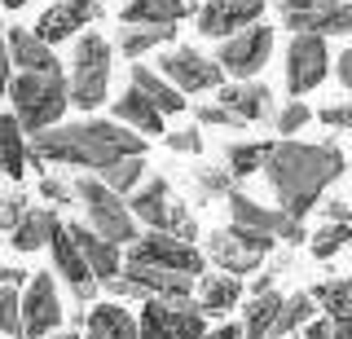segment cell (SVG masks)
<instances>
[{
    "label": "cell",
    "instance_id": "1",
    "mask_svg": "<svg viewBox=\"0 0 352 339\" xmlns=\"http://www.w3.org/2000/svg\"><path fill=\"white\" fill-rule=\"evenodd\" d=\"M264 172H269V185L278 194V207L304 221L322 203L326 185L344 177V155L335 146H313V141L282 137V141H273Z\"/></svg>",
    "mask_w": 352,
    "mask_h": 339
},
{
    "label": "cell",
    "instance_id": "2",
    "mask_svg": "<svg viewBox=\"0 0 352 339\" xmlns=\"http://www.w3.org/2000/svg\"><path fill=\"white\" fill-rule=\"evenodd\" d=\"M124 155H146V137L119 119H84V124H53L31 133V159L66 163V168H106Z\"/></svg>",
    "mask_w": 352,
    "mask_h": 339
},
{
    "label": "cell",
    "instance_id": "3",
    "mask_svg": "<svg viewBox=\"0 0 352 339\" xmlns=\"http://www.w3.org/2000/svg\"><path fill=\"white\" fill-rule=\"evenodd\" d=\"M9 102H14L18 124L27 133H40L62 119V111L71 106V93H66L62 71H18L9 80Z\"/></svg>",
    "mask_w": 352,
    "mask_h": 339
},
{
    "label": "cell",
    "instance_id": "4",
    "mask_svg": "<svg viewBox=\"0 0 352 339\" xmlns=\"http://www.w3.org/2000/svg\"><path fill=\"white\" fill-rule=\"evenodd\" d=\"M106 89H110V45L97 31H88V36H80V45H75L66 93H71V102L80 111H97L106 102Z\"/></svg>",
    "mask_w": 352,
    "mask_h": 339
},
{
    "label": "cell",
    "instance_id": "5",
    "mask_svg": "<svg viewBox=\"0 0 352 339\" xmlns=\"http://www.w3.org/2000/svg\"><path fill=\"white\" fill-rule=\"evenodd\" d=\"M75 199L84 203L88 225L102 238H110V243H119V247L137 238V216H132V207L124 203V194H115L102 177H84L75 185Z\"/></svg>",
    "mask_w": 352,
    "mask_h": 339
},
{
    "label": "cell",
    "instance_id": "6",
    "mask_svg": "<svg viewBox=\"0 0 352 339\" xmlns=\"http://www.w3.org/2000/svg\"><path fill=\"white\" fill-rule=\"evenodd\" d=\"M203 309L190 295H150L141 309V339H203Z\"/></svg>",
    "mask_w": 352,
    "mask_h": 339
},
{
    "label": "cell",
    "instance_id": "7",
    "mask_svg": "<svg viewBox=\"0 0 352 339\" xmlns=\"http://www.w3.org/2000/svg\"><path fill=\"white\" fill-rule=\"evenodd\" d=\"M128 207H132V216L146 221L150 229H168V234L185 238V243H194V238H198L194 216L172 199V190H168V181H163V177H150V185H137L132 199H128Z\"/></svg>",
    "mask_w": 352,
    "mask_h": 339
},
{
    "label": "cell",
    "instance_id": "8",
    "mask_svg": "<svg viewBox=\"0 0 352 339\" xmlns=\"http://www.w3.org/2000/svg\"><path fill=\"white\" fill-rule=\"evenodd\" d=\"M128 260L132 265H150V269H168V273H190L198 278L203 273V251L194 243H185V238L168 234V229H150V234H137L128 247Z\"/></svg>",
    "mask_w": 352,
    "mask_h": 339
},
{
    "label": "cell",
    "instance_id": "9",
    "mask_svg": "<svg viewBox=\"0 0 352 339\" xmlns=\"http://www.w3.org/2000/svg\"><path fill=\"white\" fill-rule=\"evenodd\" d=\"M273 243H278L273 234H260V229H251V225L229 221V229H216V234L207 238V256L225 273H251V269H260V260L273 251Z\"/></svg>",
    "mask_w": 352,
    "mask_h": 339
},
{
    "label": "cell",
    "instance_id": "10",
    "mask_svg": "<svg viewBox=\"0 0 352 339\" xmlns=\"http://www.w3.org/2000/svg\"><path fill=\"white\" fill-rule=\"evenodd\" d=\"M282 27L317 31V36H344L352 31V0H273Z\"/></svg>",
    "mask_w": 352,
    "mask_h": 339
},
{
    "label": "cell",
    "instance_id": "11",
    "mask_svg": "<svg viewBox=\"0 0 352 339\" xmlns=\"http://www.w3.org/2000/svg\"><path fill=\"white\" fill-rule=\"evenodd\" d=\"M330 71V49H326V36L317 31H295L291 45H286V89L291 97H304L308 89L326 80Z\"/></svg>",
    "mask_w": 352,
    "mask_h": 339
},
{
    "label": "cell",
    "instance_id": "12",
    "mask_svg": "<svg viewBox=\"0 0 352 339\" xmlns=\"http://www.w3.org/2000/svg\"><path fill=\"white\" fill-rule=\"evenodd\" d=\"M190 273H168V269H150V265H132L124 260V269L106 282V291L115 300H150V295H190Z\"/></svg>",
    "mask_w": 352,
    "mask_h": 339
},
{
    "label": "cell",
    "instance_id": "13",
    "mask_svg": "<svg viewBox=\"0 0 352 339\" xmlns=\"http://www.w3.org/2000/svg\"><path fill=\"white\" fill-rule=\"evenodd\" d=\"M269 53H273V27L251 23V27L234 31L229 40H220L216 62L225 67V75H238V80H256V71L264 67V62H269Z\"/></svg>",
    "mask_w": 352,
    "mask_h": 339
},
{
    "label": "cell",
    "instance_id": "14",
    "mask_svg": "<svg viewBox=\"0 0 352 339\" xmlns=\"http://www.w3.org/2000/svg\"><path fill=\"white\" fill-rule=\"evenodd\" d=\"M229 221H238V225H251V229H260V234H273L278 243H304V221L300 216H291V212H282V207H264L256 199H247L242 190H229Z\"/></svg>",
    "mask_w": 352,
    "mask_h": 339
},
{
    "label": "cell",
    "instance_id": "15",
    "mask_svg": "<svg viewBox=\"0 0 352 339\" xmlns=\"http://www.w3.org/2000/svg\"><path fill=\"white\" fill-rule=\"evenodd\" d=\"M163 75L176 84L181 93H212L225 84V67H220L216 58H203L198 49H172V53H163Z\"/></svg>",
    "mask_w": 352,
    "mask_h": 339
},
{
    "label": "cell",
    "instance_id": "16",
    "mask_svg": "<svg viewBox=\"0 0 352 339\" xmlns=\"http://www.w3.org/2000/svg\"><path fill=\"white\" fill-rule=\"evenodd\" d=\"M58 322H62V300H58L53 278L49 273H31L27 291H22V331H27V339H40L58 331Z\"/></svg>",
    "mask_w": 352,
    "mask_h": 339
},
{
    "label": "cell",
    "instance_id": "17",
    "mask_svg": "<svg viewBox=\"0 0 352 339\" xmlns=\"http://www.w3.org/2000/svg\"><path fill=\"white\" fill-rule=\"evenodd\" d=\"M53 269L66 278V287L75 291V300H93L97 295V273L88 269V260H84V251L80 243H75V234H71V225H58L53 229Z\"/></svg>",
    "mask_w": 352,
    "mask_h": 339
},
{
    "label": "cell",
    "instance_id": "18",
    "mask_svg": "<svg viewBox=\"0 0 352 339\" xmlns=\"http://www.w3.org/2000/svg\"><path fill=\"white\" fill-rule=\"evenodd\" d=\"M260 14H264V0H207L198 9V31L212 40H229L234 31L260 23Z\"/></svg>",
    "mask_w": 352,
    "mask_h": 339
},
{
    "label": "cell",
    "instance_id": "19",
    "mask_svg": "<svg viewBox=\"0 0 352 339\" xmlns=\"http://www.w3.org/2000/svg\"><path fill=\"white\" fill-rule=\"evenodd\" d=\"M97 14H102V5H97V0H58V5H49L40 14L36 36L49 40V45H58V40H71L80 27H88Z\"/></svg>",
    "mask_w": 352,
    "mask_h": 339
},
{
    "label": "cell",
    "instance_id": "20",
    "mask_svg": "<svg viewBox=\"0 0 352 339\" xmlns=\"http://www.w3.org/2000/svg\"><path fill=\"white\" fill-rule=\"evenodd\" d=\"M216 97H220V106H229L242 124H256V119H269V111H273V93L264 89V84H256V80H242V84H220L216 89Z\"/></svg>",
    "mask_w": 352,
    "mask_h": 339
},
{
    "label": "cell",
    "instance_id": "21",
    "mask_svg": "<svg viewBox=\"0 0 352 339\" xmlns=\"http://www.w3.org/2000/svg\"><path fill=\"white\" fill-rule=\"evenodd\" d=\"M71 234H75V243H80V251H84V260H88V269L97 273V282H106L115 278L119 269H124V260H119V243H110V238H102L93 225H71Z\"/></svg>",
    "mask_w": 352,
    "mask_h": 339
},
{
    "label": "cell",
    "instance_id": "22",
    "mask_svg": "<svg viewBox=\"0 0 352 339\" xmlns=\"http://www.w3.org/2000/svg\"><path fill=\"white\" fill-rule=\"evenodd\" d=\"M9 58H14L18 71H62L58 58H53V45L27 27H9Z\"/></svg>",
    "mask_w": 352,
    "mask_h": 339
},
{
    "label": "cell",
    "instance_id": "23",
    "mask_svg": "<svg viewBox=\"0 0 352 339\" xmlns=\"http://www.w3.org/2000/svg\"><path fill=\"white\" fill-rule=\"evenodd\" d=\"M115 119H119V124H128V128H137L141 137L163 133V111H159V106H154L150 97L137 89V84H128V93L115 102Z\"/></svg>",
    "mask_w": 352,
    "mask_h": 339
},
{
    "label": "cell",
    "instance_id": "24",
    "mask_svg": "<svg viewBox=\"0 0 352 339\" xmlns=\"http://www.w3.org/2000/svg\"><path fill=\"white\" fill-rule=\"evenodd\" d=\"M58 212L53 207H27L22 212V221L9 229V243L18 251H40L44 243H53V229H58Z\"/></svg>",
    "mask_w": 352,
    "mask_h": 339
},
{
    "label": "cell",
    "instance_id": "25",
    "mask_svg": "<svg viewBox=\"0 0 352 339\" xmlns=\"http://www.w3.org/2000/svg\"><path fill=\"white\" fill-rule=\"evenodd\" d=\"M88 339H141V326L137 317L128 309H119V304H97L93 313H88Z\"/></svg>",
    "mask_w": 352,
    "mask_h": 339
},
{
    "label": "cell",
    "instance_id": "26",
    "mask_svg": "<svg viewBox=\"0 0 352 339\" xmlns=\"http://www.w3.org/2000/svg\"><path fill=\"white\" fill-rule=\"evenodd\" d=\"M27 159H31V146H27V128L18 124V115H0V172L9 177H22L27 172Z\"/></svg>",
    "mask_w": 352,
    "mask_h": 339
},
{
    "label": "cell",
    "instance_id": "27",
    "mask_svg": "<svg viewBox=\"0 0 352 339\" xmlns=\"http://www.w3.org/2000/svg\"><path fill=\"white\" fill-rule=\"evenodd\" d=\"M132 84H137V89L146 93L163 115H181L185 111V93L176 89L168 75H159V71H150V67H141V62H137V67H132Z\"/></svg>",
    "mask_w": 352,
    "mask_h": 339
},
{
    "label": "cell",
    "instance_id": "28",
    "mask_svg": "<svg viewBox=\"0 0 352 339\" xmlns=\"http://www.w3.org/2000/svg\"><path fill=\"white\" fill-rule=\"evenodd\" d=\"M172 36H176L172 23H124L119 27V49H124L128 58H141V53L168 45Z\"/></svg>",
    "mask_w": 352,
    "mask_h": 339
},
{
    "label": "cell",
    "instance_id": "29",
    "mask_svg": "<svg viewBox=\"0 0 352 339\" xmlns=\"http://www.w3.org/2000/svg\"><path fill=\"white\" fill-rule=\"evenodd\" d=\"M238 300H242V282H238V273H216V278H203L198 309H203L207 317H225Z\"/></svg>",
    "mask_w": 352,
    "mask_h": 339
},
{
    "label": "cell",
    "instance_id": "30",
    "mask_svg": "<svg viewBox=\"0 0 352 339\" xmlns=\"http://www.w3.org/2000/svg\"><path fill=\"white\" fill-rule=\"evenodd\" d=\"M278 309H282V295H278V291L251 295L247 317H242V339H269L273 322H278Z\"/></svg>",
    "mask_w": 352,
    "mask_h": 339
},
{
    "label": "cell",
    "instance_id": "31",
    "mask_svg": "<svg viewBox=\"0 0 352 339\" xmlns=\"http://www.w3.org/2000/svg\"><path fill=\"white\" fill-rule=\"evenodd\" d=\"M190 14L185 0H128L124 5V23H181Z\"/></svg>",
    "mask_w": 352,
    "mask_h": 339
},
{
    "label": "cell",
    "instance_id": "32",
    "mask_svg": "<svg viewBox=\"0 0 352 339\" xmlns=\"http://www.w3.org/2000/svg\"><path fill=\"white\" fill-rule=\"evenodd\" d=\"M269 150H273L269 141H238V146L225 150V168L234 172V181H247L269 163Z\"/></svg>",
    "mask_w": 352,
    "mask_h": 339
},
{
    "label": "cell",
    "instance_id": "33",
    "mask_svg": "<svg viewBox=\"0 0 352 339\" xmlns=\"http://www.w3.org/2000/svg\"><path fill=\"white\" fill-rule=\"evenodd\" d=\"M317 313V300H313V291H295L291 300H282V309H278V322H273V331L269 339H286L291 331H300V326H308V317Z\"/></svg>",
    "mask_w": 352,
    "mask_h": 339
},
{
    "label": "cell",
    "instance_id": "34",
    "mask_svg": "<svg viewBox=\"0 0 352 339\" xmlns=\"http://www.w3.org/2000/svg\"><path fill=\"white\" fill-rule=\"evenodd\" d=\"M141 172H146V155H124V159L106 163V168H97V177H102L115 194H132L141 185Z\"/></svg>",
    "mask_w": 352,
    "mask_h": 339
},
{
    "label": "cell",
    "instance_id": "35",
    "mask_svg": "<svg viewBox=\"0 0 352 339\" xmlns=\"http://www.w3.org/2000/svg\"><path fill=\"white\" fill-rule=\"evenodd\" d=\"M313 300L326 309L330 322H339V317H352V278H330V282H317V287H313Z\"/></svg>",
    "mask_w": 352,
    "mask_h": 339
},
{
    "label": "cell",
    "instance_id": "36",
    "mask_svg": "<svg viewBox=\"0 0 352 339\" xmlns=\"http://www.w3.org/2000/svg\"><path fill=\"white\" fill-rule=\"evenodd\" d=\"M348 238H352L348 221H330V225H322L313 238H308V247H313L317 260H330V256H339V251L348 247Z\"/></svg>",
    "mask_w": 352,
    "mask_h": 339
},
{
    "label": "cell",
    "instance_id": "37",
    "mask_svg": "<svg viewBox=\"0 0 352 339\" xmlns=\"http://www.w3.org/2000/svg\"><path fill=\"white\" fill-rule=\"evenodd\" d=\"M0 335L5 339H27V331H22V295H18V287H0Z\"/></svg>",
    "mask_w": 352,
    "mask_h": 339
},
{
    "label": "cell",
    "instance_id": "38",
    "mask_svg": "<svg viewBox=\"0 0 352 339\" xmlns=\"http://www.w3.org/2000/svg\"><path fill=\"white\" fill-rule=\"evenodd\" d=\"M229 190H234L229 168H198V194L203 199H229Z\"/></svg>",
    "mask_w": 352,
    "mask_h": 339
},
{
    "label": "cell",
    "instance_id": "39",
    "mask_svg": "<svg viewBox=\"0 0 352 339\" xmlns=\"http://www.w3.org/2000/svg\"><path fill=\"white\" fill-rule=\"evenodd\" d=\"M198 124H220V128H247V124H242V119L234 115V111H229V106H220V102H207V106H198Z\"/></svg>",
    "mask_w": 352,
    "mask_h": 339
},
{
    "label": "cell",
    "instance_id": "40",
    "mask_svg": "<svg viewBox=\"0 0 352 339\" xmlns=\"http://www.w3.org/2000/svg\"><path fill=\"white\" fill-rule=\"evenodd\" d=\"M304 124H308V106L300 102V97H295V102L278 115V133H282V137H291V133H300Z\"/></svg>",
    "mask_w": 352,
    "mask_h": 339
},
{
    "label": "cell",
    "instance_id": "41",
    "mask_svg": "<svg viewBox=\"0 0 352 339\" xmlns=\"http://www.w3.org/2000/svg\"><path fill=\"white\" fill-rule=\"evenodd\" d=\"M22 212H27V194H9V199H0V234L14 229L22 221Z\"/></svg>",
    "mask_w": 352,
    "mask_h": 339
},
{
    "label": "cell",
    "instance_id": "42",
    "mask_svg": "<svg viewBox=\"0 0 352 339\" xmlns=\"http://www.w3.org/2000/svg\"><path fill=\"white\" fill-rule=\"evenodd\" d=\"M168 146L176 155H198V150H203V137H198L194 128H181V133H168Z\"/></svg>",
    "mask_w": 352,
    "mask_h": 339
},
{
    "label": "cell",
    "instance_id": "43",
    "mask_svg": "<svg viewBox=\"0 0 352 339\" xmlns=\"http://www.w3.org/2000/svg\"><path fill=\"white\" fill-rule=\"evenodd\" d=\"M322 124H330V128H352V102L326 106V111H322Z\"/></svg>",
    "mask_w": 352,
    "mask_h": 339
},
{
    "label": "cell",
    "instance_id": "44",
    "mask_svg": "<svg viewBox=\"0 0 352 339\" xmlns=\"http://www.w3.org/2000/svg\"><path fill=\"white\" fill-rule=\"evenodd\" d=\"M40 194H44L49 203H71V199H75L71 185H62V181H53V177H44V181H40Z\"/></svg>",
    "mask_w": 352,
    "mask_h": 339
},
{
    "label": "cell",
    "instance_id": "45",
    "mask_svg": "<svg viewBox=\"0 0 352 339\" xmlns=\"http://www.w3.org/2000/svg\"><path fill=\"white\" fill-rule=\"evenodd\" d=\"M335 71H339V84L352 93V49H344V53L335 58Z\"/></svg>",
    "mask_w": 352,
    "mask_h": 339
},
{
    "label": "cell",
    "instance_id": "46",
    "mask_svg": "<svg viewBox=\"0 0 352 339\" xmlns=\"http://www.w3.org/2000/svg\"><path fill=\"white\" fill-rule=\"evenodd\" d=\"M9 62L14 58H9V40H5V27H0V93L9 89Z\"/></svg>",
    "mask_w": 352,
    "mask_h": 339
},
{
    "label": "cell",
    "instance_id": "47",
    "mask_svg": "<svg viewBox=\"0 0 352 339\" xmlns=\"http://www.w3.org/2000/svg\"><path fill=\"white\" fill-rule=\"evenodd\" d=\"M304 339H335V322H313V317H308Z\"/></svg>",
    "mask_w": 352,
    "mask_h": 339
},
{
    "label": "cell",
    "instance_id": "48",
    "mask_svg": "<svg viewBox=\"0 0 352 339\" xmlns=\"http://www.w3.org/2000/svg\"><path fill=\"white\" fill-rule=\"evenodd\" d=\"M27 278H31V273L27 269H0V287H27Z\"/></svg>",
    "mask_w": 352,
    "mask_h": 339
},
{
    "label": "cell",
    "instance_id": "49",
    "mask_svg": "<svg viewBox=\"0 0 352 339\" xmlns=\"http://www.w3.org/2000/svg\"><path fill=\"white\" fill-rule=\"evenodd\" d=\"M203 339H242V326L225 322V326H216V331H203Z\"/></svg>",
    "mask_w": 352,
    "mask_h": 339
},
{
    "label": "cell",
    "instance_id": "50",
    "mask_svg": "<svg viewBox=\"0 0 352 339\" xmlns=\"http://www.w3.org/2000/svg\"><path fill=\"white\" fill-rule=\"evenodd\" d=\"M326 216H330V221H352V203H344V199L326 203Z\"/></svg>",
    "mask_w": 352,
    "mask_h": 339
},
{
    "label": "cell",
    "instance_id": "51",
    "mask_svg": "<svg viewBox=\"0 0 352 339\" xmlns=\"http://www.w3.org/2000/svg\"><path fill=\"white\" fill-rule=\"evenodd\" d=\"M273 278H278V269L260 273V278H256V287H251V295H260V291H273Z\"/></svg>",
    "mask_w": 352,
    "mask_h": 339
},
{
    "label": "cell",
    "instance_id": "52",
    "mask_svg": "<svg viewBox=\"0 0 352 339\" xmlns=\"http://www.w3.org/2000/svg\"><path fill=\"white\" fill-rule=\"evenodd\" d=\"M335 339H352V317H339L335 322Z\"/></svg>",
    "mask_w": 352,
    "mask_h": 339
},
{
    "label": "cell",
    "instance_id": "53",
    "mask_svg": "<svg viewBox=\"0 0 352 339\" xmlns=\"http://www.w3.org/2000/svg\"><path fill=\"white\" fill-rule=\"evenodd\" d=\"M40 339H88V335H80V331H75V335H53L49 331V335H40Z\"/></svg>",
    "mask_w": 352,
    "mask_h": 339
},
{
    "label": "cell",
    "instance_id": "54",
    "mask_svg": "<svg viewBox=\"0 0 352 339\" xmlns=\"http://www.w3.org/2000/svg\"><path fill=\"white\" fill-rule=\"evenodd\" d=\"M0 5H5V9H22V5H27V0H0Z\"/></svg>",
    "mask_w": 352,
    "mask_h": 339
}]
</instances>
